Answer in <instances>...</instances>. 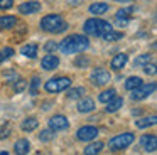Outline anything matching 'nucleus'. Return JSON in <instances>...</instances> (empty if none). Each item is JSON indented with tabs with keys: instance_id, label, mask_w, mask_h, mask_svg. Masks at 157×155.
Here are the masks:
<instances>
[{
	"instance_id": "nucleus-1",
	"label": "nucleus",
	"mask_w": 157,
	"mask_h": 155,
	"mask_svg": "<svg viewBox=\"0 0 157 155\" xmlns=\"http://www.w3.org/2000/svg\"><path fill=\"white\" fill-rule=\"evenodd\" d=\"M59 51L63 54H75V52H81V51H86L90 47V40L86 39L85 36H79V34H73V36H68L61 44H59Z\"/></svg>"
},
{
	"instance_id": "nucleus-2",
	"label": "nucleus",
	"mask_w": 157,
	"mask_h": 155,
	"mask_svg": "<svg viewBox=\"0 0 157 155\" xmlns=\"http://www.w3.org/2000/svg\"><path fill=\"white\" fill-rule=\"evenodd\" d=\"M83 30H85V34H88V36L101 37L105 32L112 30V25H110V22H106V20L93 17V19H88V20L85 22V25H83Z\"/></svg>"
},
{
	"instance_id": "nucleus-3",
	"label": "nucleus",
	"mask_w": 157,
	"mask_h": 155,
	"mask_svg": "<svg viewBox=\"0 0 157 155\" xmlns=\"http://www.w3.org/2000/svg\"><path fill=\"white\" fill-rule=\"evenodd\" d=\"M41 29L46 30V32H63V30L68 29V24L63 20L61 15L58 13H51V15H46L41 19Z\"/></svg>"
},
{
	"instance_id": "nucleus-4",
	"label": "nucleus",
	"mask_w": 157,
	"mask_h": 155,
	"mask_svg": "<svg viewBox=\"0 0 157 155\" xmlns=\"http://www.w3.org/2000/svg\"><path fill=\"white\" fill-rule=\"evenodd\" d=\"M133 140H135V135L130 133V131H125V133H120L117 135V137H113L112 140L108 142V147L110 150H123V148H127L128 145L133 143Z\"/></svg>"
},
{
	"instance_id": "nucleus-5",
	"label": "nucleus",
	"mask_w": 157,
	"mask_h": 155,
	"mask_svg": "<svg viewBox=\"0 0 157 155\" xmlns=\"http://www.w3.org/2000/svg\"><path fill=\"white\" fill-rule=\"evenodd\" d=\"M71 86V79L66 76H61V78H52V79L46 81L44 84V89L48 93H59V91H64Z\"/></svg>"
},
{
	"instance_id": "nucleus-6",
	"label": "nucleus",
	"mask_w": 157,
	"mask_h": 155,
	"mask_svg": "<svg viewBox=\"0 0 157 155\" xmlns=\"http://www.w3.org/2000/svg\"><path fill=\"white\" fill-rule=\"evenodd\" d=\"M155 91V83H149V84H140L139 88H135V89L132 91V94H130V98H132L133 101H140V100H145V98H149L150 94Z\"/></svg>"
},
{
	"instance_id": "nucleus-7",
	"label": "nucleus",
	"mask_w": 157,
	"mask_h": 155,
	"mask_svg": "<svg viewBox=\"0 0 157 155\" xmlns=\"http://www.w3.org/2000/svg\"><path fill=\"white\" fill-rule=\"evenodd\" d=\"M76 137L78 140L81 142H91L98 137V128L96 127H91V125H86V127H81L78 131H76Z\"/></svg>"
},
{
	"instance_id": "nucleus-8",
	"label": "nucleus",
	"mask_w": 157,
	"mask_h": 155,
	"mask_svg": "<svg viewBox=\"0 0 157 155\" xmlns=\"http://www.w3.org/2000/svg\"><path fill=\"white\" fill-rule=\"evenodd\" d=\"M110 79H112V74L106 69H103V67H96L91 73V83L95 84V86H103V84H106Z\"/></svg>"
},
{
	"instance_id": "nucleus-9",
	"label": "nucleus",
	"mask_w": 157,
	"mask_h": 155,
	"mask_svg": "<svg viewBox=\"0 0 157 155\" xmlns=\"http://www.w3.org/2000/svg\"><path fill=\"white\" fill-rule=\"evenodd\" d=\"M48 123H49V130H52V131H61L69 127V121L64 115H54V116L49 118Z\"/></svg>"
},
{
	"instance_id": "nucleus-10",
	"label": "nucleus",
	"mask_w": 157,
	"mask_h": 155,
	"mask_svg": "<svg viewBox=\"0 0 157 155\" xmlns=\"http://www.w3.org/2000/svg\"><path fill=\"white\" fill-rule=\"evenodd\" d=\"M41 10V3L37 0H29V2H24L22 5H19V12L22 15H31V13H36Z\"/></svg>"
},
{
	"instance_id": "nucleus-11",
	"label": "nucleus",
	"mask_w": 157,
	"mask_h": 155,
	"mask_svg": "<svg viewBox=\"0 0 157 155\" xmlns=\"http://www.w3.org/2000/svg\"><path fill=\"white\" fill-rule=\"evenodd\" d=\"M140 145H142V148L145 152H155L157 148V137L155 135H142V138H140Z\"/></svg>"
},
{
	"instance_id": "nucleus-12",
	"label": "nucleus",
	"mask_w": 157,
	"mask_h": 155,
	"mask_svg": "<svg viewBox=\"0 0 157 155\" xmlns=\"http://www.w3.org/2000/svg\"><path fill=\"white\" fill-rule=\"evenodd\" d=\"M41 64H42V67H44L46 71H52V69H56V67L59 66V57L54 56V54H46V56L42 57Z\"/></svg>"
},
{
	"instance_id": "nucleus-13",
	"label": "nucleus",
	"mask_w": 157,
	"mask_h": 155,
	"mask_svg": "<svg viewBox=\"0 0 157 155\" xmlns=\"http://www.w3.org/2000/svg\"><path fill=\"white\" fill-rule=\"evenodd\" d=\"M31 150V142L27 138H21V140L15 142L14 145V152L17 155H27V152Z\"/></svg>"
},
{
	"instance_id": "nucleus-14",
	"label": "nucleus",
	"mask_w": 157,
	"mask_h": 155,
	"mask_svg": "<svg viewBox=\"0 0 157 155\" xmlns=\"http://www.w3.org/2000/svg\"><path fill=\"white\" fill-rule=\"evenodd\" d=\"M93 110H95V101L91 98H83V100H79V103H78L79 113H90Z\"/></svg>"
},
{
	"instance_id": "nucleus-15",
	"label": "nucleus",
	"mask_w": 157,
	"mask_h": 155,
	"mask_svg": "<svg viewBox=\"0 0 157 155\" xmlns=\"http://www.w3.org/2000/svg\"><path fill=\"white\" fill-rule=\"evenodd\" d=\"M127 61H128V56H127V54H117V56L112 59V62H110V66H112L115 71H120L122 67H125Z\"/></svg>"
},
{
	"instance_id": "nucleus-16",
	"label": "nucleus",
	"mask_w": 157,
	"mask_h": 155,
	"mask_svg": "<svg viewBox=\"0 0 157 155\" xmlns=\"http://www.w3.org/2000/svg\"><path fill=\"white\" fill-rule=\"evenodd\" d=\"M105 104H106L105 110L108 111V113H115V111H118L120 108L123 106V98L115 96V98H112V100H110L108 103H105Z\"/></svg>"
},
{
	"instance_id": "nucleus-17",
	"label": "nucleus",
	"mask_w": 157,
	"mask_h": 155,
	"mask_svg": "<svg viewBox=\"0 0 157 155\" xmlns=\"http://www.w3.org/2000/svg\"><path fill=\"white\" fill-rule=\"evenodd\" d=\"M103 147H105L103 142H93V143H90L88 147L83 150V153L85 155H98L100 152L103 150Z\"/></svg>"
},
{
	"instance_id": "nucleus-18",
	"label": "nucleus",
	"mask_w": 157,
	"mask_h": 155,
	"mask_svg": "<svg viewBox=\"0 0 157 155\" xmlns=\"http://www.w3.org/2000/svg\"><path fill=\"white\" fill-rule=\"evenodd\" d=\"M157 123V116L155 115H150V116H145V118H140V120L135 121V127L137 128H149V127H154Z\"/></svg>"
},
{
	"instance_id": "nucleus-19",
	"label": "nucleus",
	"mask_w": 157,
	"mask_h": 155,
	"mask_svg": "<svg viewBox=\"0 0 157 155\" xmlns=\"http://www.w3.org/2000/svg\"><path fill=\"white\" fill-rule=\"evenodd\" d=\"M37 125H39L37 118L29 116V118H25V120L21 123V128H22V131H32V130H36V128H37Z\"/></svg>"
},
{
	"instance_id": "nucleus-20",
	"label": "nucleus",
	"mask_w": 157,
	"mask_h": 155,
	"mask_svg": "<svg viewBox=\"0 0 157 155\" xmlns=\"http://www.w3.org/2000/svg\"><path fill=\"white\" fill-rule=\"evenodd\" d=\"M90 13H95V15H101L108 10V3H103V2H98V3H91L90 5Z\"/></svg>"
},
{
	"instance_id": "nucleus-21",
	"label": "nucleus",
	"mask_w": 157,
	"mask_h": 155,
	"mask_svg": "<svg viewBox=\"0 0 157 155\" xmlns=\"http://www.w3.org/2000/svg\"><path fill=\"white\" fill-rule=\"evenodd\" d=\"M17 24V19L12 15H2L0 17V29H12Z\"/></svg>"
},
{
	"instance_id": "nucleus-22",
	"label": "nucleus",
	"mask_w": 157,
	"mask_h": 155,
	"mask_svg": "<svg viewBox=\"0 0 157 155\" xmlns=\"http://www.w3.org/2000/svg\"><path fill=\"white\" fill-rule=\"evenodd\" d=\"M21 54H24L25 57H36L37 56V46L36 44H25V46L21 47Z\"/></svg>"
},
{
	"instance_id": "nucleus-23",
	"label": "nucleus",
	"mask_w": 157,
	"mask_h": 155,
	"mask_svg": "<svg viewBox=\"0 0 157 155\" xmlns=\"http://www.w3.org/2000/svg\"><path fill=\"white\" fill-rule=\"evenodd\" d=\"M103 40H106V42H113V40H120L123 39V32H120V30H108V32L103 34Z\"/></svg>"
},
{
	"instance_id": "nucleus-24",
	"label": "nucleus",
	"mask_w": 157,
	"mask_h": 155,
	"mask_svg": "<svg viewBox=\"0 0 157 155\" xmlns=\"http://www.w3.org/2000/svg\"><path fill=\"white\" fill-rule=\"evenodd\" d=\"M140 84H142V78H139V76H130L128 79L125 81V88L128 91H133L135 88H139Z\"/></svg>"
},
{
	"instance_id": "nucleus-25",
	"label": "nucleus",
	"mask_w": 157,
	"mask_h": 155,
	"mask_svg": "<svg viewBox=\"0 0 157 155\" xmlns=\"http://www.w3.org/2000/svg\"><path fill=\"white\" fill-rule=\"evenodd\" d=\"M117 96V91L113 89V88H110V89H106V91H101L100 93V96H98V101H101V103H108L112 98H115Z\"/></svg>"
},
{
	"instance_id": "nucleus-26",
	"label": "nucleus",
	"mask_w": 157,
	"mask_h": 155,
	"mask_svg": "<svg viewBox=\"0 0 157 155\" xmlns=\"http://www.w3.org/2000/svg\"><path fill=\"white\" fill-rule=\"evenodd\" d=\"M81 94H85V88L78 86V88H73V89H68V94H66V96H68L69 100H78V98H81Z\"/></svg>"
},
{
	"instance_id": "nucleus-27",
	"label": "nucleus",
	"mask_w": 157,
	"mask_h": 155,
	"mask_svg": "<svg viewBox=\"0 0 157 155\" xmlns=\"http://www.w3.org/2000/svg\"><path fill=\"white\" fill-rule=\"evenodd\" d=\"M149 62H150V54H140V56L135 57V61H133V64H135L137 67H144Z\"/></svg>"
},
{
	"instance_id": "nucleus-28",
	"label": "nucleus",
	"mask_w": 157,
	"mask_h": 155,
	"mask_svg": "<svg viewBox=\"0 0 157 155\" xmlns=\"http://www.w3.org/2000/svg\"><path fill=\"white\" fill-rule=\"evenodd\" d=\"M52 138H54V131L52 130H42L41 133H39V140L42 142V143H48V142H51Z\"/></svg>"
},
{
	"instance_id": "nucleus-29",
	"label": "nucleus",
	"mask_w": 157,
	"mask_h": 155,
	"mask_svg": "<svg viewBox=\"0 0 157 155\" xmlns=\"http://www.w3.org/2000/svg\"><path fill=\"white\" fill-rule=\"evenodd\" d=\"M12 56H14V49L12 47H4V49L0 51V64L5 62L7 59H10Z\"/></svg>"
},
{
	"instance_id": "nucleus-30",
	"label": "nucleus",
	"mask_w": 157,
	"mask_h": 155,
	"mask_svg": "<svg viewBox=\"0 0 157 155\" xmlns=\"http://www.w3.org/2000/svg\"><path fill=\"white\" fill-rule=\"evenodd\" d=\"M10 131H12V125L9 123V121H5V123L0 127V140L7 138L9 135H10Z\"/></svg>"
},
{
	"instance_id": "nucleus-31",
	"label": "nucleus",
	"mask_w": 157,
	"mask_h": 155,
	"mask_svg": "<svg viewBox=\"0 0 157 155\" xmlns=\"http://www.w3.org/2000/svg\"><path fill=\"white\" fill-rule=\"evenodd\" d=\"M27 88V81H24V79H17V81H14V93H22V91Z\"/></svg>"
},
{
	"instance_id": "nucleus-32",
	"label": "nucleus",
	"mask_w": 157,
	"mask_h": 155,
	"mask_svg": "<svg viewBox=\"0 0 157 155\" xmlns=\"http://www.w3.org/2000/svg\"><path fill=\"white\" fill-rule=\"evenodd\" d=\"M75 66H78V67H88V66H90V59L81 54V56H78V57L75 59Z\"/></svg>"
},
{
	"instance_id": "nucleus-33",
	"label": "nucleus",
	"mask_w": 157,
	"mask_h": 155,
	"mask_svg": "<svg viewBox=\"0 0 157 155\" xmlns=\"http://www.w3.org/2000/svg\"><path fill=\"white\" fill-rule=\"evenodd\" d=\"M37 84H39V78L34 76V78H32V81H31V94H32V96L37 94Z\"/></svg>"
},
{
	"instance_id": "nucleus-34",
	"label": "nucleus",
	"mask_w": 157,
	"mask_h": 155,
	"mask_svg": "<svg viewBox=\"0 0 157 155\" xmlns=\"http://www.w3.org/2000/svg\"><path fill=\"white\" fill-rule=\"evenodd\" d=\"M155 64H152V62H149V64H145V66H144V73L145 74H150V76H154V74H155Z\"/></svg>"
},
{
	"instance_id": "nucleus-35",
	"label": "nucleus",
	"mask_w": 157,
	"mask_h": 155,
	"mask_svg": "<svg viewBox=\"0 0 157 155\" xmlns=\"http://www.w3.org/2000/svg\"><path fill=\"white\" fill-rule=\"evenodd\" d=\"M133 12V7H127V9H120L117 12V17H128Z\"/></svg>"
},
{
	"instance_id": "nucleus-36",
	"label": "nucleus",
	"mask_w": 157,
	"mask_h": 155,
	"mask_svg": "<svg viewBox=\"0 0 157 155\" xmlns=\"http://www.w3.org/2000/svg\"><path fill=\"white\" fill-rule=\"evenodd\" d=\"M44 49H46V52H54L56 49H58V44L54 42V40H49V42H46V46H44Z\"/></svg>"
},
{
	"instance_id": "nucleus-37",
	"label": "nucleus",
	"mask_w": 157,
	"mask_h": 155,
	"mask_svg": "<svg viewBox=\"0 0 157 155\" xmlns=\"http://www.w3.org/2000/svg\"><path fill=\"white\" fill-rule=\"evenodd\" d=\"M14 5V0H0V10H9Z\"/></svg>"
},
{
	"instance_id": "nucleus-38",
	"label": "nucleus",
	"mask_w": 157,
	"mask_h": 155,
	"mask_svg": "<svg viewBox=\"0 0 157 155\" xmlns=\"http://www.w3.org/2000/svg\"><path fill=\"white\" fill-rule=\"evenodd\" d=\"M115 24H117L118 27H125L127 24H128V19H127V17H117Z\"/></svg>"
},
{
	"instance_id": "nucleus-39",
	"label": "nucleus",
	"mask_w": 157,
	"mask_h": 155,
	"mask_svg": "<svg viewBox=\"0 0 157 155\" xmlns=\"http://www.w3.org/2000/svg\"><path fill=\"white\" fill-rule=\"evenodd\" d=\"M5 78H7V79H15V78H17V74L12 73V71H7V73H5Z\"/></svg>"
},
{
	"instance_id": "nucleus-40",
	"label": "nucleus",
	"mask_w": 157,
	"mask_h": 155,
	"mask_svg": "<svg viewBox=\"0 0 157 155\" xmlns=\"http://www.w3.org/2000/svg\"><path fill=\"white\" fill-rule=\"evenodd\" d=\"M115 2H118V3H127V2H133V0H115Z\"/></svg>"
},
{
	"instance_id": "nucleus-41",
	"label": "nucleus",
	"mask_w": 157,
	"mask_h": 155,
	"mask_svg": "<svg viewBox=\"0 0 157 155\" xmlns=\"http://www.w3.org/2000/svg\"><path fill=\"white\" fill-rule=\"evenodd\" d=\"M0 155H9V153H7V152H2V153H0Z\"/></svg>"
}]
</instances>
